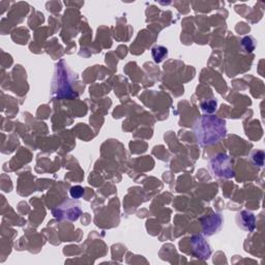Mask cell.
Listing matches in <instances>:
<instances>
[{"label": "cell", "mask_w": 265, "mask_h": 265, "mask_svg": "<svg viewBox=\"0 0 265 265\" xmlns=\"http://www.w3.org/2000/svg\"><path fill=\"white\" fill-rule=\"evenodd\" d=\"M151 55L156 63L162 62L168 56V50L163 46H154L151 49Z\"/></svg>", "instance_id": "cell-7"}, {"label": "cell", "mask_w": 265, "mask_h": 265, "mask_svg": "<svg viewBox=\"0 0 265 265\" xmlns=\"http://www.w3.org/2000/svg\"><path fill=\"white\" fill-rule=\"evenodd\" d=\"M52 214L58 221L67 220L71 222H75L81 216L82 210L80 208L79 203L74 199L65 201V202L59 205L57 208L53 209Z\"/></svg>", "instance_id": "cell-3"}, {"label": "cell", "mask_w": 265, "mask_h": 265, "mask_svg": "<svg viewBox=\"0 0 265 265\" xmlns=\"http://www.w3.org/2000/svg\"><path fill=\"white\" fill-rule=\"evenodd\" d=\"M217 105H218L217 101L209 100V101L201 103V109L207 114H211L217 110Z\"/></svg>", "instance_id": "cell-8"}, {"label": "cell", "mask_w": 265, "mask_h": 265, "mask_svg": "<svg viewBox=\"0 0 265 265\" xmlns=\"http://www.w3.org/2000/svg\"><path fill=\"white\" fill-rule=\"evenodd\" d=\"M242 46L245 47L247 52H252L254 49H255V43H254V40L252 38H245L242 39Z\"/></svg>", "instance_id": "cell-11"}, {"label": "cell", "mask_w": 265, "mask_h": 265, "mask_svg": "<svg viewBox=\"0 0 265 265\" xmlns=\"http://www.w3.org/2000/svg\"><path fill=\"white\" fill-rule=\"evenodd\" d=\"M222 226V217L219 214H213L211 217L207 218L203 224V233L205 235H213L214 233L220 230Z\"/></svg>", "instance_id": "cell-6"}, {"label": "cell", "mask_w": 265, "mask_h": 265, "mask_svg": "<svg viewBox=\"0 0 265 265\" xmlns=\"http://www.w3.org/2000/svg\"><path fill=\"white\" fill-rule=\"evenodd\" d=\"M252 162L255 164L256 166L258 167H262L263 164H264V152L262 151H254L252 156Z\"/></svg>", "instance_id": "cell-9"}, {"label": "cell", "mask_w": 265, "mask_h": 265, "mask_svg": "<svg viewBox=\"0 0 265 265\" xmlns=\"http://www.w3.org/2000/svg\"><path fill=\"white\" fill-rule=\"evenodd\" d=\"M210 171L215 176L221 178H232L234 176L232 162L227 154L219 153L209 160Z\"/></svg>", "instance_id": "cell-2"}, {"label": "cell", "mask_w": 265, "mask_h": 265, "mask_svg": "<svg viewBox=\"0 0 265 265\" xmlns=\"http://www.w3.org/2000/svg\"><path fill=\"white\" fill-rule=\"evenodd\" d=\"M70 194L73 199H80L84 194V189L80 186H75L70 189Z\"/></svg>", "instance_id": "cell-10"}, {"label": "cell", "mask_w": 265, "mask_h": 265, "mask_svg": "<svg viewBox=\"0 0 265 265\" xmlns=\"http://www.w3.org/2000/svg\"><path fill=\"white\" fill-rule=\"evenodd\" d=\"M236 223L239 228L248 232H253L256 228V218L248 210H243L237 214Z\"/></svg>", "instance_id": "cell-5"}, {"label": "cell", "mask_w": 265, "mask_h": 265, "mask_svg": "<svg viewBox=\"0 0 265 265\" xmlns=\"http://www.w3.org/2000/svg\"><path fill=\"white\" fill-rule=\"evenodd\" d=\"M190 243H192L194 255L197 258L206 260L210 257V254H211L210 247L202 236L201 235L193 236L192 239H190Z\"/></svg>", "instance_id": "cell-4"}, {"label": "cell", "mask_w": 265, "mask_h": 265, "mask_svg": "<svg viewBox=\"0 0 265 265\" xmlns=\"http://www.w3.org/2000/svg\"><path fill=\"white\" fill-rule=\"evenodd\" d=\"M194 134L201 146L217 144L227 135L226 122L215 115H203L196 120Z\"/></svg>", "instance_id": "cell-1"}]
</instances>
